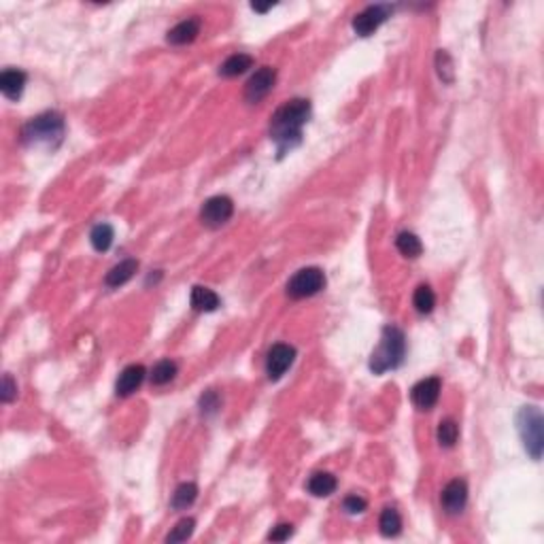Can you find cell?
Returning a JSON list of instances; mask_svg holds the SVG:
<instances>
[{"label": "cell", "mask_w": 544, "mask_h": 544, "mask_svg": "<svg viewBox=\"0 0 544 544\" xmlns=\"http://www.w3.org/2000/svg\"><path fill=\"white\" fill-rule=\"evenodd\" d=\"M311 117V102L304 98H294L285 102L283 107L277 109L270 121V136L277 141L279 149L285 151L287 147L291 149L294 143L300 141L302 126Z\"/></svg>", "instance_id": "6da1fadb"}, {"label": "cell", "mask_w": 544, "mask_h": 544, "mask_svg": "<svg viewBox=\"0 0 544 544\" xmlns=\"http://www.w3.org/2000/svg\"><path fill=\"white\" fill-rule=\"evenodd\" d=\"M404 353H406V340H404L402 330H398L393 325H387L383 330L379 347L374 349L372 359H370L372 372L374 374H383L387 370L398 368L402 364V359H404Z\"/></svg>", "instance_id": "7a4b0ae2"}, {"label": "cell", "mask_w": 544, "mask_h": 544, "mask_svg": "<svg viewBox=\"0 0 544 544\" xmlns=\"http://www.w3.org/2000/svg\"><path fill=\"white\" fill-rule=\"evenodd\" d=\"M64 136V119L58 113H43L24 128V141L30 145H56Z\"/></svg>", "instance_id": "3957f363"}, {"label": "cell", "mask_w": 544, "mask_h": 544, "mask_svg": "<svg viewBox=\"0 0 544 544\" xmlns=\"http://www.w3.org/2000/svg\"><path fill=\"white\" fill-rule=\"evenodd\" d=\"M517 425H519V434H521L525 451L534 459H540L542 447H544V419H542V413L538 411L536 406H525V408H521Z\"/></svg>", "instance_id": "277c9868"}, {"label": "cell", "mask_w": 544, "mask_h": 544, "mask_svg": "<svg viewBox=\"0 0 544 544\" xmlns=\"http://www.w3.org/2000/svg\"><path fill=\"white\" fill-rule=\"evenodd\" d=\"M323 285H325V277L319 268H302L289 279L287 296L294 298V300L311 298V296L319 294L323 289Z\"/></svg>", "instance_id": "5b68a950"}, {"label": "cell", "mask_w": 544, "mask_h": 544, "mask_svg": "<svg viewBox=\"0 0 544 544\" xmlns=\"http://www.w3.org/2000/svg\"><path fill=\"white\" fill-rule=\"evenodd\" d=\"M232 213H234V202L228 196H213L202 204L200 219L209 228H221L223 223L230 221Z\"/></svg>", "instance_id": "8992f818"}, {"label": "cell", "mask_w": 544, "mask_h": 544, "mask_svg": "<svg viewBox=\"0 0 544 544\" xmlns=\"http://www.w3.org/2000/svg\"><path fill=\"white\" fill-rule=\"evenodd\" d=\"M277 81V71L272 66H262L260 71H255V75H251V79L245 85V100L247 102H260L264 96H268V92L275 87Z\"/></svg>", "instance_id": "52a82bcc"}, {"label": "cell", "mask_w": 544, "mask_h": 544, "mask_svg": "<svg viewBox=\"0 0 544 544\" xmlns=\"http://www.w3.org/2000/svg\"><path fill=\"white\" fill-rule=\"evenodd\" d=\"M294 357H296V349L285 343H279L272 347L268 351V359H266V372H268L270 381H279L287 372V368L294 364Z\"/></svg>", "instance_id": "ba28073f"}, {"label": "cell", "mask_w": 544, "mask_h": 544, "mask_svg": "<svg viewBox=\"0 0 544 544\" xmlns=\"http://www.w3.org/2000/svg\"><path fill=\"white\" fill-rule=\"evenodd\" d=\"M389 13H391L389 5H372V7L364 9L359 15H355L353 30L359 34V37H370V34L389 17Z\"/></svg>", "instance_id": "9c48e42d"}, {"label": "cell", "mask_w": 544, "mask_h": 544, "mask_svg": "<svg viewBox=\"0 0 544 544\" xmlns=\"http://www.w3.org/2000/svg\"><path fill=\"white\" fill-rule=\"evenodd\" d=\"M438 396H440V381L436 377L419 381L411 391L413 404L417 408H421V411H430V408L438 402Z\"/></svg>", "instance_id": "30bf717a"}, {"label": "cell", "mask_w": 544, "mask_h": 544, "mask_svg": "<svg viewBox=\"0 0 544 544\" xmlns=\"http://www.w3.org/2000/svg\"><path fill=\"white\" fill-rule=\"evenodd\" d=\"M466 502H468V487L459 479L451 481L445 487V491H442V506H445V510H447V513H451V515L461 513Z\"/></svg>", "instance_id": "8fae6325"}, {"label": "cell", "mask_w": 544, "mask_h": 544, "mask_svg": "<svg viewBox=\"0 0 544 544\" xmlns=\"http://www.w3.org/2000/svg\"><path fill=\"white\" fill-rule=\"evenodd\" d=\"M145 379V368L141 364H132L128 368H124V372L119 374V379H117V396H130L132 391H136L141 387Z\"/></svg>", "instance_id": "7c38bea8"}, {"label": "cell", "mask_w": 544, "mask_h": 544, "mask_svg": "<svg viewBox=\"0 0 544 544\" xmlns=\"http://www.w3.org/2000/svg\"><path fill=\"white\" fill-rule=\"evenodd\" d=\"M26 85V73L17 71V68H7V71L0 75V90L9 100H17L24 92Z\"/></svg>", "instance_id": "4fadbf2b"}, {"label": "cell", "mask_w": 544, "mask_h": 544, "mask_svg": "<svg viewBox=\"0 0 544 544\" xmlns=\"http://www.w3.org/2000/svg\"><path fill=\"white\" fill-rule=\"evenodd\" d=\"M198 34H200V22L196 17H189V19L177 24L173 30H170L166 39L173 45H187L198 37Z\"/></svg>", "instance_id": "5bb4252c"}, {"label": "cell", "mask_w": 544, "mask_h": 544, "mask_svg": "<svg viewBox=\"0 0 544 544\" xmlns=\"http://www.w3.org/2000/svg\"><path fill=\"white\" fill-rule=\"evenodd\" d=\"M189 302L194 306V311H200V313H211L219 306V296L209 289V287H200L196 285L192 289V296H189Z\"/></svg>", "instance_id": "9a60e30c"}, {"label": "cell", "mask_w": 544, "mask_h": 544, "mask_svg": "<svg viewBox=\"0 0 544 544\" xmlns=\"http://www.w3.org/2000/svg\"><path fill=\"white\" fill-rule=\"evenodd\" d=\"M136 268H139V262H136V260H124V262H119L117 266L111 268V272L107 275L105 283H107L109 287H119V285L128 283V281L134 277Z\"/></svg>", "instance_id": "2e32d148"}, {"label": "cell", "mask_w": 544, "mask_h": 544, "mask_svg": "<svg viewBox=\"0 0 544 544\" xmlns=\"http://www.w3.org/2000/svg\"><path fill=\"white\" fill-rule=\"evenodd\" d=\"M251 66H253V58H251V56H247V53H234V56H230V58L221 64L219 75H223V77H238V75L247 73Z\"/></svg>", "instance_id": "e0dca14e"}, {"label": "cell", "mask_w": 544, "mask_h": 544, "mask_svg": "<svg viewBox=\"0 0 544 544\" xmlns=\"http://www.w3.org/2000/svg\"><path fill=\"white\" fill-rule=\"evenodd\" d=\"M306 487H309V491L313 495L325 498V495L334 493V489H336V476L330 474V472H317V474H313L309 479V485H306Z\"/></svg>", "instance_id": "ac0fdd59"}, {"label": "cell", "mask_w": 544, "mask_h": 544, "mask_svg": "<svg viewBox=\"0 0 544 544\" xmlns=\"http://www.w3.org/2000/svg\"><path fill=\"white\" fill-rule=\"evenodd\" d=\"M113 238H115V232L109 223H98L90 232V241L96 251H107L113 245Z\"/></svg>", "instance_id": "d6986e66"}, {"label": "cell", "mask_w": 544, "mask_h": 544, "mask_svg": "<svg viewBox=\"0 0 544 544\" xmlns=\"http://www.w3.org/2000/svg\"><path fill=\"white\" fill-rule=\"evenodd\" d=\"M396 247H398V251H400L402 255H406V257H419L421 251H423L421 241H419V238H417L413 232H402V234H398Z\"/></svg>", "instance_id": "ffe728a7"}, {"label": "cell", "mask_w": 544, "mask_h": 544, "mask_svg": "<svg viewBox=\"0 0 544 544\" xmlns=\"http://www.w3.org/2000/svg\"><path fill=\"white\" fill-rule=\"evenodd\" d=\"M196 498H198V487L194 483H183L173 493V508L175 510H185V508H189L196 502Z\"/></svg>", "instance_id": "44dd1931"}, {"label": "cell", "mask_w": 544, "mask_h": 544, "mask_svg": "<svg viewBox=\"0 0 544 544\" xmlns=\"http://www.w3.org/2000/svg\"><path fill=\"white\" fill-rule=\"evenodd\" d=\"M175 374H177V364L170 362V359H162L151 370V383L153 385H166L175 379Z\"/></svg>", "instance_id": "7402d4cb"}, {"label": "cell", "mask_w": 544, "mask_h": 544, "mask_svg": "<svg viewBox=\"0 0 544 544\" xmlns=\"http://www.w3.org/2000/svg\"><path fill=\"white\" fill-rule=\"evenodd\" d=\"M379 525H381V534H383V536H387V538L398 536L400 529H402V519H400V515H398V510H396V508H385L383 513H381Z\"/></svg>", "instance_id": "603a6c76"}, {"label": "cell", "mask_w": 544, "mask_h": 544, "mask_svg": "<svg viewBox=\"0 0 544 544\" xmlns=\"http://www.w3.org/2000/svg\"><path fill=\"white\" fill-rule=\"evenodd\" d=\"M413 302H415V309H417L421 315H427V313L434 311V306H436V296H434L432 287H427V285H419L417 291H415Z\"/></svg>", "instance_id": "cb8c5ba5"}, {"label": "cell", "mask_w": 544, "mask_h": 544, "mask_svg": "<svg viewBox=\"0 0 544 544\" xmlns=\"http://www.w3.org/2000/svg\"><path fill=\"white\" fill-rule=\"evenodd\" d=\"M457 436H459V430H457V423L451 421V419H445L440 421V427H438V440L442 447H453L457 442Z\"/></svg>", "instance_id": "d4e9b609"}, {"label": "cell", "mask_w": 544, "mask_h": 544, "mask_svg": "<svg viewBox=\"0 0 544 544\" xmlns=\"http://www.w3.org/2000/svg\"><path fill=\"white\" fill-rule=\"evenodd\" d=\"M194 527H196V521L194 519H181L175 527H173V532L168 534V542H185L192 534H194Z\"/></svg>", "instance_id": "484cf974"}, {"label": "cell", "mask_w": 544, "mask_h": 544, "mask_svg": "<svg viewBox=\"0 0 544 544\" xmlns=\"http://www.w3.org/2000/svg\"><path fill=\"white\" fill-rule=\"evenodd\" d=\"M15 396H17V385L13 383V379L9 377V374H5L3 389H0V400H3L5 404H9V402H13Z\"/></svg>", "instance_id": "4316f807"}, {"label": "cell", "mask_w": 544, "mask_h": 544, "mask_svg": "<svg viewBox=\"0 0 544 544\" xmlns=\"http://www.w3.org/2000/svg\"><path fill=\"white\" fill-rule=\"evenodd\" d=\"M343 506H345V510H347V513H351V515H357V513H364L368 504H366V500H364L362 495H349V498L345 500V504H343Z\"/></svg>", "instance_id": "83f0119b"}, {"label": "cell", "mask_w": 544, "mask_h": 544, "mask_svg": "<svg viewBox=\"0 0 544 544\" xmlns=\"http://www.w3.org/2000/svg\"><path fill=\"white\" fill-rule=\"evenodd\" d=\"M291 534H294L291 525H289V523H281V525H277L275 529L268 534V540H272V542H283V540H287Z\"/></svg>", "instance_id": "f1b7e54d"}, {"label": "cell", "mask_w": 544, "mask_h": 544, "mask_svg": "<svg viewBox=\"0 0 544 544\" xmlns=\"http://www.w3.org/2000/svg\"><path fill=\"white\" fill-rule=\"evenodd\" d=\"M200 406H202V413H215L217 408H219V400H217V393L209 391L207 396H204L200 400Z\"/></svg>", "instance_id": "f546056e"}, {"label": "cell", "mask_w": 544, "mask_h": 544, "mask_svg": "<svg viewBox=\"0 0 544 544\" xmlns=\"http://www.w3.org/2000/svg\"><path fill=\"white\" fill-rule=\"evenodd\" d=\"M270 7H272V5H251V9H253V11H260V13L268 11Z\"/></svg>", "instance_id": "4dcf8cb0"}]
</instances>
